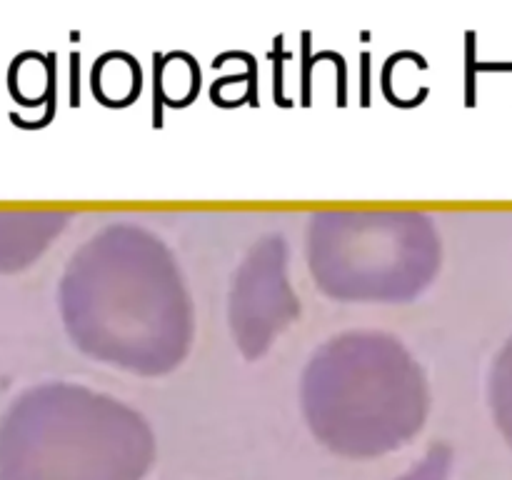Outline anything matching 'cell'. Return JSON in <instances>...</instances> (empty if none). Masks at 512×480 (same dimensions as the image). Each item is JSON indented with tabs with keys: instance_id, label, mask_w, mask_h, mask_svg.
Instances as JSON below:
<instances>
[{
	"instance_id": "cell-1",
	"label": "cell",
	"mask_w": 512,
	"mask_h": 480,
	"mask_svg": "<svg viewBox=\"0 0 512 480\" xmlns=\"http://www.w3.org/2000/svg\"><path fill=\"white\" fill-rule=\"evenodd\" d=\"M60 300L75 345L113 368L168 373L193 343L183 273L163 240L135 225L93 235L70 260Z\"/></svg>"
},
{
	"instance_id": "cell-2",
	"label": "cell",
	"mask_w": 512,
	"mask_h": 480,
	"mask_svg": "<svg viewBox=\"0 0 512 480\" xmlns=\"http://www.w3.org/2000/svg\"><path fill=\"white\" fill-rule=\"evenodd\" d=\"M310 430L333 453L375 458L410 443L430 408L418 360L393 335L353 330L315 350L303 373Z\"/></svg>"
},
{
	"instance_id": "cell-3",
	"label": "cell",
	"mask_w": 512,
	"mask_h": 480,
	"mask_svg": "<svg viewBox=\"0 0 512 480\" xmlns=\"http://www.w3.org/2000/svg\"><path fill=\"white\" fill-rule=\"evenodd\" d=\"M153 460L143 415L80 385L35 388L0 425V480H143Z\"/></svg>"
},
{
	"instance_id": "cell-4",
	"label": "cell",
	"mask_w": 512,
	"mask_h": 480,
	"mask_svg": "<svg viewBox=\"0 0 512 480\" xmlns=\"http://www.w3.org/2000/svg\"><path fill=\"white\" fill-rule=\"evenodd\" d=\"M315 285L350 303H405L433 283L440 235L405 210H333L308 230Z\"/></svg>"
},
{
	"instance_id": "cell-5",
	"label": "cell",
	"mask_w": 512,
	"mask_h": 480,
	"mask_svg": "<svg viewBox=\"0 0 512 480\" xmlns=\"http://www.w3.org/2000/svg\"><path fill=\"white\" fill-rule=\"evenodd\" d=\"M298 300L288 278L285 238L270 235L250 250L230 290V325L248 358L263 353L300 315Z\"/></svg>"
},
{
	"instance_id": "cell-6",
	"label": "cell",
	"mask_w": 512,
	"mask_h": 480,
	"mask_svg": "<svg viewBox=\"0 0 512 480\" xmlns=\"http://www.w3.org/2000/svg\"><path fill=\"white\" fill-rule=\"evenodd\" d=\"M450 465H453V455H450L448 445H433L410 473L395 480H448Z\"/></svg>"
}]
</instances>
